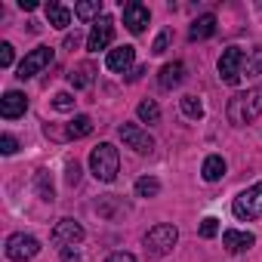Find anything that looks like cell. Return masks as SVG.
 Wrapping results in <instances>:
<instances>
[{
	"instance_id": "26",
	"label": "cell",
	"mask_w": 262,
	"mask_h": 262,
	"mask_svg": "<svg viewBox=\"0 0 262 262\" xmlns=\"http://www.w3.org/2000/svg\"><path fill=\"white\" fill-rule=\"evenodd\" d=\"M139 120L142 123H158L161 120V108H158V102L155 99H145V102H139Z\"/></svg>"
},
{
	"instance_id": "31",
	"label": "cell",
	"mask_w": 262,
	"mask_h": 262,
	"mask_svg": "<svg viewBox=\"0 0 262 262\" xmlns=\"http://www.w3.org/2000/svg\"><path fill=\"white\" fill-rule=\"evenodd\" d=\"M16 148H19V142H16L10 133L0 136V151H4V155H16Z\"/></svg>"
},
{
	"instance_id": "10",
	"label": "cell",
	"mask_w": 262,
	"mask_h": 262,
	"mask_svg": "<svg viewBox=\"0 0 262 262\" xmlns=\"http://www.w3.org/2000/svg\"><path fill=\"white\" fill-rule=\"evenodd\" d=\"M50 237H53L56 247H74V244L83 241V225L77 219H59Z\"/></svg>"
},
{
	"instance_id": "28",
	"label": "cell",
	"mask_w": 262,
	"mask_h": 262,
	"mask_svg": "<svg viewBox=\"0 0 262 262\" xmlns=\"http://www.w3.org/2000/svg\"><path fill=\"white\" fill-rule=\"evenodd\" d=\"M13 59H16V50H13V43H0V68H10L13 65Z\"/></svg>"
},
{
	"instance_id": "36",
	"label": "cell",
	"mask_w": 262,
	"mask_h": 262,
	"mask_svg": "<svg viewBox=\"0 0 262 262\" xmlns=\"http://www.w3.org/2000/svg\"><path fill=\"white\" fill-rule=\"evenodd\" d=\"M142 74H145V68H133V71H129V74H126V80H129V83H133V80H139Z\"/></svg>"
},
{
	"instance_id": "16",
	"label": "cell",
	"mask_w": 262,
	"mask_h": 262,
	"mask_svg": "<svg viewBox=\"0 0 262 262\" xmlns=\"http://www.w3.org/2000/svg\"><path fill=\"white\" fill-rule=\"evenodd\" d=\"M213 31H216V16H213V13H204V16H198V19L191 22L188 37H191V40H207V37H213Z\"/></svg>"
},
{
	"instance_id": "24",
	"label": "cell",
	"mask_w": 262,
	"mask_h": 262,
	"mask_svg": "<svg viewBox=\"0 0 262 262\" xmlns=\"http://www.w3.org/2000/svg\"><path fill=\"white\" fill-rule=\"evenodd\" d=\"M179 108H182V114L191 117V120H201V117H204V105H201L198 96H182V99H179Z\"/></svg>"
},
{
	"instance_id": "13",
	"label": "cell",
	"mask_w": 262,
	"mask_h": 262,
	"mask_svg": "<svg viewBox=\"0 0 262 262\" xmlns=\"http://www.w3.org/2000/svg\"><path fill=\"white\" fill-rule=\"evenodd\" d=\"M28 111V99H25V93H19V90H10L4 99H0V114H4L7 120H16V117H22Z\"/></svg>"
},
{
	"instance_id": "32",
	"label": "cell",
	"mask_w": 262,
	"mask_h": 262,
	"mask_svg": "<svg viewBox=\"0 0 262 262\" xmlns=\"http://www.w3.org/2000/svg\"><path fill=\"white\" fill-rule=\"evenodd\" d=\"M105 262H136V256H133V253H123V250H117V253H111Z\"/></svg>"
},
{
	"instance_id": "4",
	"label": "cell",
	"mask_w": 262,
	"mask_h": 262,
	"mask_svg": "<svg viewBox=\"0 0 262 262\" xmlns=\"http://www.w3.org/2000/svg\"><path fill=\"white\" fill-rule=\"evenodd\" d=\"M231 213H234L237 219H244V222L262 219V182H256V185H250L247 191H241V194L234 198V204H231Z\"/></svg>"
},
{
	"instance_id": "37",
	"label": "cell",
	"mask_w": 262,
	"mask_h": 262,
	"mask_svg": "<svg viewBox=\"0 0 262 262\" xmlns=\"http://www.w3.org/2000/svg\"><path fill=\"white\" fill-rule=\"evenodd\" d=\"M19 7H22V10H28V13H31V10H37L34 0H19Z\"/></svg>"
},
{
	"instance_id": "15",
	"label": "cell",
	"mask_w": 262,
	"mask_h": 262,
	"mask_svg": "<svg viewBox=\"0 0 262 262\" xmlns=\"http://www.w3.org/2000/svg\"><path fill=\"white\" fill-rule=\"evenodd\" d=\"M93 80H96V65L93 62H80L68 71V83L74 90H86V86H93Z\"/></svg>"
},
{
	"instance_id": "30",
	"label": "cell",
	"mask_w": 262,
	"mask_h": 262,
	"mask_svg": "<svg viewBox=\"0 0 262 262\" xmlns=\"http://www.w3.org/2000/svg\"><path fill=\"white\" fill-rule=\"evenodd\" d=\"M167 43H170V34H167V31H161V34L155 37V43H151V53H155V56L167 53Z\"/></svg>"
},
{
	"instance_id": "9",
	"label": "cell",
	"mask_w": 262,
	"mask_h": 262,
	"mask_svg": "<svg viewBox=\"0 0 262 262\" xmlns=\"http://www.w3.org/2000/svg\"><path fill=\"white\" fill-rule=\"evenodd\" d=\"M111 40H114V19H111V16L96 19L93 31H90V37H86V50H90V53L108 50V43H111Z\"/></svg>"
},
{
	"instance_id": "33",
	"label": "cell",
	"mask_w": 262,
	"mask_h": 262,
	"mask_svg": "<svg viewBox=\"0 0 262 262\" xmlns=\"http://www.w3.org/2000/svg\"><path fill=\"white\" fill-rule=\"evenodd\" d=\"M65 179H68V185H77V182H80V167H77V164H68Z\"/></svg>"
},
{
	"instance_id": "1",
	"label": "cell",
	"mask_w": 262,
	"mask_h": 262,
	"mask_svg": "<svg viewBox=\"0 0 262 262\" xmlns=\"http://www.w3.org/2000/svg\"><path fill=\"white\" fill-rule=\"evenodd\" d=\"M225 114H228V120H231L234 126H247V123H253V120L262 114V83L253 86V90H247V93L231 96Z\"/></svg>"
},
{
	"instance_id": "34",
	"label": "cell",
	"mask_w": 262,
	"mask_h": 262,
	"mask_svg": "<svg viewBox=\"0 0 262 262\" xmlns=\"http://www.w3.org/2000/svg\"><path fill=\"white\" fill-rule=\"evenodd\" d=\"M62 262H80V253L74 250V247H62V256H59Z\"/></svg>"
},
{
	"instance_id": "2",
	"label": "cell",
	"mask_w": 262,
	"mask_h": 262,
	"mask_svg": "<svg viewBox=\"0 0 262 262\" xmlns=\"http://www.w3.org/2000/svg\"><path fill=\"white\" fill-rule=\"evenodd\" d=\"M90 170L99 182H114L117 179V170H120V155L111 142H99L93 151H90Z\"/></svg>"
},
{
	"instance_id": "29",
	"label": "cell",
	"mask_w": 262,
	"mask_h": 262,
	"mask_svg": "<svg viewBox=\"0 0 262 262\" xmlns=\"http://www.w3.org/2000/svg\"><path fill=\"white\" fill-rule=\"evenodd\" d=\"M216 234H219V219L207 216V219L201 222V237H216Z\"/></svg>"
},
{
	"instance_id": "6",
	"label": "cell",
	"mask_w": 262,
	"mask_h": 262,
	"mask_svg": "<svg viewBox=\"0 0 262 262\" xmlns=\"http://www.w3.org/2000/svg\"><path fill=\"white\" fill-rule=\"evenodd\" d=\"M37 253H40V241H37L34 234L19 231V234H10V237H7V259H13V262H28V259H34Z\"/></svg>"
},
{
	"instance_id": "35",
	"label": "cell",
	"mask_w": 262,
	"mask_h": 262,
	"mask_svg": "<svg viewBox=\"0 0 262 262\" xmlns=\"http://www.w3.org/2000/svg\"><path fill=\"white\" fill-rule=\"evenodd\" d=\"M77 43H80V31L74 28V34H68V37H65V47H68V50H74Z\"/></svg>"
},
{
	"instance_id": "11",
	"label": "cell",
	"mask_w": 262,
	"mask_h": 262,
	"mask_svg": "<svg viewBox=\"0 0 262 262\" xmlns=\"http://www.w3.org/2000/svg\"><path fill=\"white\" fill-rule=\"evenodd\" d=\"M148 19H151V13H148L145 4H139V0H129V4H123V25L133 31V34H142L145 25H148Z\"/></svg>"
},
{
	"instance_id": "14",
	"label": "cell",
	"mask_w": 262,
	"mask_h": 262,
	"mask_svg": "<svg viewBox=\"0 0 262 262\" xmlns=\"http://www.w3.org/2000/svg\"><path fill=\"white\" fill-rule=\"evenodd\" d=\"M256 244V237L250 234V231H237V228H225L222 231V247L228 250V253H244V250H250Z\"/></svg>"
},
{
	"instance_id": "19",
	"label": "cell",
	"mask_w": 262,
	"mask_h": 262,
	"mask_svg": "<svg viewBox=\"0 0 262 262\" xmlns=\"http://www.w3.org/2000/svg\"><path fill=\"white\" fill-rule=\"evenodd\" d=\"M47 19H50V25L53 28H59V31H65L68 25H71V10L68 7H62V4H47Z\"/></svg>"
},
{
	"instance_id": "27",
	"label": "cell",
	"mask_w": 262,
	"mask_h": 262,
	"mask_svg": "<svg viewBox=\"0 0 262 262\" xmlns=\"http://www.w3.org/2000/svg\"><path fill=\"white\" fill-rule=\"evenodd\" d=\"M53 108L56 111H71L74 108V96L71 93H56L53 96Z\"/></svg>"
},
{
	"instance_id": "12",
	"label": "cell",
	"mask_w": 262,
	"mask_h": 262,
	"mask_svg": "<svg viewBox=\"0 0 262 262\" xmlns=\"http://www.w3.org/2000/svg\"><path fill=\"white\" fill-rule=\"evenodd\" d=\"M133 59H136V47L123 43V47H114V50H108V59H105V65H108L111 71H117V74H126V71H129V65H133Z\"/></svg>"
},
{
	"instance_id": "20",
	"label": "cell",
	"mask_w": 262,
	"mask_h": 262,
	"mask_svg": "<svg viewBox=\"0 0 262 262\" xmlns=\"http://www.w3.org/2000/svg\"><path fill=\"white\" fill-rule=\"evenodd\" d=\"M90 133H93V117L77 114V117L68 123V129H65V139H83V136H90Z\"/></svg>"
},
{
	"instance_id": "17",
	"label": "cell",
	"mask_w": 262,
	"mask_h": 262,
	"mask_svg": "<svg viewBox=\"0 0 262 262\" xmlns=\"http://www.w3.org/2000/svg\"><path fill=\"white\" fill-rule=\"evenodd\" d=\"M182 80H185V65H182V62H167V65L161 68L158 83H161L164 90H173V86H179Z\"/></svg>"
},
{
	"instance_id": "25",
	"label": "cell",
	"mask_w": 262,
	"mask_h": 262,
	"mask_svg": "<svg viewBox=\"0 0 262 262\" xmlns=\"http://www.w3.org/2000/svg\"><path fill=\"white\" fill-rule=\"evenodd\" d=\"M158 194H161V182L155 176L136 179V198H158Z\"/></svg>"
},
{
	"instance_id": "22",
	"label": "cell",
	"mask_w": 262,
	"mask_h": 262,
	"mask_svg": "<svg viewBox=\"0 0 262 262\" xmlns=\"http://www.w3.org/2000/svg\"><path fill=\"white\" fill-rule=\"evenodd\" d=\"M74 16L80 22H90V19H102V0H83V4L74 7Z\"/></svg>"
},
{
	"instance_id": "8",
	"label": "cell",
	"mask_w": 262,
	"mask_h": 262,
	"mask_svg": "<svg viewBox=\"0 0 262 262\" xmlns=\"http://www.w3.org/2000/svg\"><path fill=\"white\" fill-rule=\"evenodd\" d=\"M50 62H53V50H50V47H37V50H31V53L19 62V74H16V77H19V80H31V77L40 74Z\"/></svg>"
},
{
	"instance_id": "21",
	"label": "cell",
	"mask_w": 262,
	"mask_h": 262,
	"mask_svg": "<svg viewBox=\"0 0 262 262\" xmlns=\"http://www.w3.org/2000/svg\"><path fill=\"white\" fill-rule=\"evenodd\" d=\"M262 74V47H253V50H247V56H244V71H241V77H259Z\"/></svg>"
},
{
	"instance_id": "5",
	"label": "cell",
	"mask_w": 262,
	"mask_h": 262,
	"mask_svg": "<svg viewBox=\"0 0 262 262\" xmlns=\"http://www.w3.org/2000/svg\"><path fill=\"white\" fill-rule=\"evenodd\" d=\"M244 50L241 47H228V50H222V56H219V77H222V83H228V86H234V83H241L244 77H241V71H244Z\"/></svg>"
},
{
	"instance_id": "3",
	"label": "cell",
	"mask_w": 262,
	"mask_h": 262,
	"mask_svg": "<svg viewBox=\"0 0 262 262\" xmlns=\"http://www.w3.org/2000/svg\"><path fill=\"white\" fill-rule=\"evenodd\" d=\"M176 241H179L176 225H170V222H158V225L148 228V234H145V253H148L151 259H161V256L173 253Z\"/></svg>"
},
{
	"instance_id": "23",
	"label": "cell",
	"mask_w": 262,
	"mask_h": 262,
	"mask_svg": "<svg viewBox=\"0 0 262 262\" xmlns=\"http://www.w3.org/2000/svg\"><path fill=\"white\" fill-rule=\"evenodd\" d=\"M34 188H37V194H40V201H56V191H53V182H50V173L47 170H37V176H34Z\"/></svg>"
},
{
	"instance_id": "18",
	"label": "cell",
	"mask_w": 262,
	"mask_h": 262,
	"mask_svg": "<svg viewBox=\"0 0 262 262\" xmlns=\"http://www.w3.org/2000/svg\"><path fill=\"white\" fill-rule=\"evenodd\" d=\"M225 170H228V164H225L222 155H210V158L204 161V167H201V173H204L207 182H219V179L225 176Z\"/></svg>"
},
{
	"instance_id": "7",
	"label": "cell",
	"mask_w": 262,
	"mask_h": 262,
	"mask_svg": "<svg viewBox=\"0 0 262 262\" xmlns=\"http://www.w3.org/2000/svg\"><path fill=\"white\" fill-rule=\"evenodd\" d=\"M117 133H120L123 145L133 148L136 155H151V151H155V139L148 136V129H142L139 123H123Z\"/></svg>"
}]
</instances>
